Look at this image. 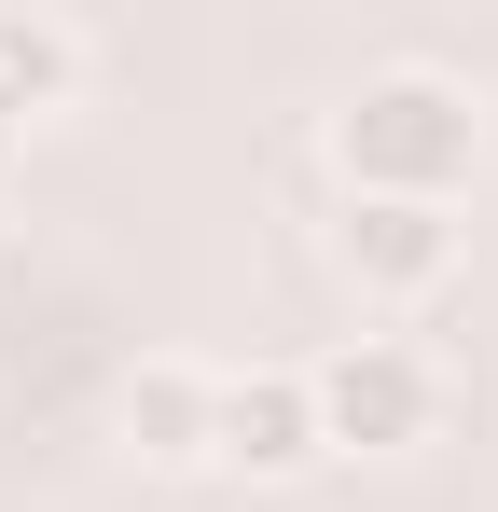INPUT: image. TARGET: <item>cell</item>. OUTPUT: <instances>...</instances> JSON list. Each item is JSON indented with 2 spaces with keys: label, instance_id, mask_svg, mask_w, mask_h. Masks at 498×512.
Segmentation results:
<instances>
[{
  "label": "cell",
  "instance_id": "2",
  "mask_svg": "<svg viewBox=\"0 0 498 512\" xmlns=\"http://www.w3.org/2000/svg\"><path fill=\"white\" fill-rule=\"evenodd\" d=\"M305 388H319V443L332 457H415L443 429V360L415 333H346L332 360H305Z\"/></svg>",
  "mask_w": 498,
  "mask_h": 512
},
{
  "label": "cell",
  "instance_id": "1",
  "mask_svg": "<svg viewBox=\"0 0 498 512\" xmlns=\"http://www.w3.org/2000/svg\"><path fill=\"white\" fill-rule=\"evenodd\" d=\"M485 153H498L485 84H457V70H429V56L360 70L346 111H332V180L374 194V208H471Z\"/></svg>",
  "mask_w": 498,
  "mask_h": 512
},
{
  "label": "cell",
  "instance_id": "4",
  "mask_svg": "<svg viewBox=\"0 0 498 512\" xmlns=\"http://www.w3.org/2000/svg\"><path fill=\"white\" fill-rule=\"evenodd\" d=\"M332 443H319V388L305 360H222V402H208V471L236 485H305Z\"/></svg>",
  "mask_w": 498,
  "mask_h": 512
},
{
  "label": "cell",
  "instance_id": "6",
  "mask_svg": "<svg viewBox=\"0 0 498 512\" xmlns=\"http://www.w3.org/2000/svg\"><path fill=\"white\" fill-rule=\"evenodd\" d=\"M83 70H97V42H83L70 14L0 0V111H14V125H56V111H83Z\"/></svg>",
  "mask_w": 498,
  "mask_h": 512
},
{
  "label": "cell",
  "instance_id": "5",
  "mask_svg": "<svg viewBox=\"0 0 498 512\" xmlns=\"http://www.w3.org/2000/svg\"><path fill=\"white\" fill-rule=\"evenodd\" d=\"M208 402H222V360L139 346V360L111 374V443H125L139 471H208Z\"/></svg>",
  "mask_w": 498,
  "mask_h": 512
},
{
  "label": "cell",
  "instance_id": "7",
  "mask_svg": "<svg viewBox=\"0 0 498 512\" xmlns=\"http://www.w3.org/2000/svg\"><path fill=\"white\" fill-rule=\"evenodd\" d=\"M14 139H28V125H14V111H0V167H14Z\"/></svg>",
  "mask_w": 498,
  "mask_h": 512
},
{
  "label": "cell",
  "instance_id": "3",
  "mask_svg": "<svg viewBox=\"0 0 498 512\" xmlns=\"http://www.w3.org/2000/svg\"><path fill=\"white\" fill-rule=\"evenodd\" d=\"M457 208H374V194H346L332 208V277L374 305V319H415V305H443L457 291Z\"/></svg>",
  "mask_w": 498,
  "mask_h": 512
}]
</instances>
